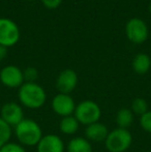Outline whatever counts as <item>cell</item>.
I'll list each match as a JSON object with an SVG mask.
<instances>
[{
  "label": "cell",
  "mask_w": 151,
  "mask_h": 152,
  "mask_svg": "<svg viewBox=\"0 0 151 152\" xmlns=\"http://www.w3.org/2000/svg\"><path fill=\"white\" fill-rule=\"evenodd\" d=\"M15 134L22 146H36L42 138V130L36 121L24 119L15 126Z\"/></svg>",
  "instance_id": "1"
},
{
  "label": "cell",
  "mask_w": 151,
  "mask_h": 152,
  "mask_svg": "<svg viewBox=\"0 0 151 152\" xmlns=\"http://www.w3.org/2000/svg\"><path fill=\"white\" fill-rule=\"evenodd\" d=\"M19 100L28 109H39L47 100V93L42 86L36 83H24L19 88Z\"/></svg>",
  "instance_id": "2"
},
{
  "label": "cell",
  "mask_w": 151,
  "mask_h": 152,
  "mask_svg": "<svg viewBox=\"0 0 151 152\" xmlns=\"http://www.w3.org/2000/svg\"><path fill=\"white\" fill-rule=\"evenodd\" d=\"M133 143V136L128 129L115 128L109 132L105 141V147L109 152H125Z\"/></svg>",
  "instance_id": "3"
},
{
  "label": "cell",
  "mask_w": 151,
  "mask_h": 152,
  "mask_svg": "<svg viewBox=\"0 0 151 152\" xmlns=\"http://www.w3.org/2000/svg\"><path fill=\"white\" fill-rule=\"evenodd\" d=\"M74 116L80 124L88 126L99 121L101 116V107L93 100H83L76 106Z\"/></svg>",
  "instance_id": "4"
},
{
  "label": "cell",
  "mask_w": 151,
  "mask_h": 152,
  "mask_svg": "<svg viewBox=\"0 0 151 152\" xmlns=\"http://www.w3.org/2000/svg\"><path fill=\"white\" fill-rule=\"evenodd\" d=\"M19 38L20 30L18 25L9 19H0V45L8 48L16 45Z\"/></svg>",
  "instance_id": "5"
},
{
  "label": "cell",
  "mask_w": 151,
  "mask_h": 152,
  "mask_svg": "<svg viewBox=\"0 0 151 152\" xmlns=\"http://www.w3.org/2000/svg\"><path fill=\"white\" fill-rule=\"evenodd\" d=\"M126 36L133 44H142L148 37V28L143 20L133 18L126 23L125 26Z\"/></svg>",
  "instance_id": "6"
},
{
  "label": "cell",
  "mask_w": 151,
  "mask_h": 152,
  "mask_svg": "<svg viewBox=\"0 0 151 152\" xmlns=\"http://www.w3.org/2000/svg\"><path fill=\"white\" fill-rule=\"evenodd\" d=\"M52 109L58 116H71L75 113L76 102L69 94L58 93L52 99Z\"/></svg>",
  "instance_id": "7"
},
{
  "label": "cell",
  "mask_w": 151,
  "mask_h": 152,
  "mask_svg": "<svg viewBox=\"0 0 151 152\" xmlns=\"http://www.w3.org/2000/svg\"><path fill=\"white\" fill-rule=\"evenodd\" d=\"M0 81L7 88H20L25 83L23 72L16 65H7L2 68Z\"/></svg>",
  "instance_id": "8"
},
{
  "label": "cell",
  "mask_w": 151,
  "mask_h": 152,
  "mask_svg": "<svg viewBox=\"0 0 151 152\" xmlns=\"http://www.w3.org/2000/svg\"><path fill=\"white\" fill-rule=\"evenodd\" d=\"M0 117L2 120L5 121L8 125L12 126L18 125L22 120H24V112L22 107L15 102H9L4 104L0 110Z\"/></svg>",
  "instance_id": "9"
},
{
  "label": "cell",
  "mask_w": 151,
  "mask_h": 152,
  "mask_svg": "<svg viewBox=\"0 0 151 152\" xmlns=\"http://www.w3.org/2000/svg\"><path fill=\"white\" fill-rule=\"evenodd\" d=\"M78 84V75L74 69L66 68L58 75L56 79V89L59 93L69 94L76 89Z\"/></svg>",
  "instance_id": "10"
},
{
  "label": "cell",
  "mask_w": 151,
  "mask_h": 152,
  "mask_svg": "<svg viewBox=\"0 0 151 152\" xmlns=\"http://www.w3.org/2000/svg\"><path fill=\"white\" fill-rule=\"evenodd\" d=\"M36 149L37 152H64V143L57 134H46L38 142Z\"/></svg>",
  "instance_id": "11"
},
{
  "label": "cell",
  "mask_w": 151,
  "mask_h": 152,
  "mask_svg": "<svg viewBox=\"0 0 151 152\" xmlns=\"http://www.w3.org/2000/svg\"><path fill=\"white\" fill-rule=\"evenodd\" d=\"M109 132H110L106 124L99 121L86 126L85 129L86 139L89 142H105Z\"/></svg>",
  "instance_id": "12"
},
{
  "label": "cell",
  "mask_w": 151,
  "mask_h": 152,
  "mask_svg": "<svg viewBox=\"0 0 151 152\" xmlns=\"http://www.w3.org/2000/svg\"><path fill=\"white\" fill-rule=\"evenodd\" d=\"M67 152H92V145L86 138L76 137L67 144Z\"/></svg>",
  "instance_id": "13"
},
{
  "label": "cell",
  "mask_w": 151,
  "mask_h": 152,
  "mask_svg": "<svg viewBox=\"0 0 151 152\" xmlns=\"http://www.w3.org/2000/svg\"><path fill=\"white\" fill-rule=\"evenodd\" d=\"M151 67V59L147 54L140 53L133 60V69L138 75H145Z\"/></svg>",
  "instance_id": "14"
},
{
  "label": "cell",
  "mask_w": 151,
  "mask_h": 152,
  "mask_svg": "<svg viewBox=\"0 0 151 152\" xmlns=\"http://www.w3.org/2000/svg\"><path fill=\"white\" fill-rule=\"evenodd\" d=\"M79 127H80V123L74 115L63 117L59 123L60 132L64 134H75L79 130Z\"/></svg>",
  "instance_id": "15"
},
{
  "label": "cell",
  "mask_w": 151,
  "mask_h": 152,
  "mask_svg": "<svg viewBox=\"0 0 151 152\" xmlns=\"http://www.w3.org/2000/svg\"><path fill=\"white\" fill-rule=\"evenodd\" d=\"M117 125L119 128L127 129L133 122V113L131 109L122 108L117 112L116 118H115Z\"/></svg>",
  "instance_id": "16"
},
{
  "label": "cell",
  "mask_w": 151,
  "mask_h": 152,
  "mask_svg": "<svg viewBox=\"0 0 151 152\" xmlns=\"http://www.w3.org/2000/svg\"><path fill=\"white\" fill-rule=\"evenodd\" d=\"M131 110L133 114L142 116V115H144L145 113L148 112V104L144 98L137 97L131 102Z\"/></svg>",
  "instance_id": "17"
},
{
  "label": "cell",
  "mask_w": 151,
  "mask_h": 152,
  "mask_svg": "<svg viewBox=\"0 0 151 152\" xmlns=\"http://www.w3.org/2000/svg\"><path fill=\"white\" fill-rule=\"evenodd\" d=\"M10 137H12V127L0 117V148L9 142Z\"/></svg>",
  "instance_id": "18"
},
{
  "label": "cell",
  "mask_w": 151,
  "mask_h": 152,
  "mask_svg": "<svg viewBox=\"0 0 151 152\" xmlns=\"http://www.w3.org/2000/svg\"><path fill=\"white\" fill-rule=\"evenodd\" d=\"M25 83H35V81L38 79V72L35 67L29 66L23 72Z\"/></svg>",
  "instance_id": "19"
},
{
  "label": "cell",
  "mask_w": 151,
  "mask_h": 152,
  "mask_svg": "<svg viewBox=\"0 0 151 152\" xmlns=\"http://www.w3.org/2000/svg\"><path fill=\"white\" fill-rule=\"evenodd\" d=\"M0 152H26V150L21 144L8 142L0 148Z\"/></svg>",
  "instance_id": "20"
},
{
  "label": "cell",
  "mask_w": 151,
  "mask_h": 152,
  "mask_svg": "<svg viewBox=\"0 0 151 152\" xmlns=\"http://www.w3.org/2000/svg\"><path fill=\"white\" fill-rule=\"evenodd\" d=\"M140 126L142 129H144L146 132L151 134V111H148L144 115L140 116Z\"/></svg>",
  "instance_id": "21"
},
{
  "label": "cell",
  "mask_w": 151,
  "mask_h": 152,
  "mask_svg": "<svg viewBox=\"0 0 151 152\" xmlns=\"http://www.w3.org/2000/svg\"><path fill=\"white\" fill-rule=\"evenodd\" d=\"M61 1H62V0H42V4H44L47 8H49V10L57 8L61 4Z\"/></svg>",
  "instance_id": "22"
},
{
  "label": "cell",
  "mask_w": 151,
  "mask_h": 152,
  "mask_svg": "<svg viewBox=\"0 0 151 152\" xmlns=\"http://www.w3.org/2000/svg\"><path fill=\"white\" fill-rule=\"evenodd\" d=\"M6 56H7V48L0 45V61L5 59Z\"/></svg>",
  "instance_id": "23"
},
{
  "label": "cell",
  "mask_w": 151,
  "mask_h": 152,
  "mask_svg": "<svg viewBox=\"0 0 151 152\" xmlns=\"http://www.w3.org/2000/svg\"><path fill=\"white\" fill-rule=\"evenodd\" d=\"M149 10H150V12H151V4H150V6H149Z\"/></svg>",
  "instance_id": "24"
}]
</instances>
